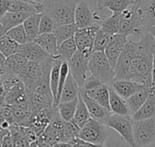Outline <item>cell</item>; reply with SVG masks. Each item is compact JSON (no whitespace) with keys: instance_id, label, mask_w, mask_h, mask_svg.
I'll use <instances>...</instances> for the list:
<instances>
[{"instance_id":"cell-1","label":"cell","mask_w":155,"mask_h":147,"mask_svg":"<svg viewBox=\"0 0 155 147\" xmlns=\"http://www.w3.org/2000/svg\"><path fill=\"white\" fill-rule=\"evenodd\" d=\"M154 50L155 41L149 32L143 35L139 42H135V53L130 67V80L147 88H153L152 70Z\"/></svg>"},{"instance_id":"cell-2","label":"cell","mask_w":155,"mask_h":147,"mask_svg":"<svg viewBox=\"0 0 155 147\" xmlns=\"http://www.w3.org/2000/svg\"><path fill=\"white\" fill-rule=\"evenodd\" d=\"M79 131L80 128L72 121H64L57 113L38 138L53 146L58 143H72L77 138Z\"/></svg>"},{"instance_id":"cell-3","label":"cell","mask_w":155,"mask_h":147,"mask_svg":"<svg viewBox=\"0 0 155 147\" xmlns=\"http://www.w3.org/2000/svg\"><path fill=\"white\" fill-rule=\"evenodd\" d=\"M146 33L143 11L140 2L137 0L121 13L119 33L128 37L130 35L141 36Z\"/></svg>"},{"instance_id":"cell-4","label":"cell","mask_w":155,"mask_h":147,"mask_svg":"<svg viewBox=\"0 0 155 147\" xmlns=\"http://www.w3.org/2000/svg\"><path fill=\"white\" fill-rule=\"evenodd\" d=\"M79 0H45L42 4L43 13L54 21L55 27L74 23L75 6Z\"/></svg>"},{"instance_id":"cell-5","label":"cell","mask_w":155,"mask_h":147,"mask_svg":"<svg viewBox=\"0 0 155 147\" xmlns=\"http://www.w3.org/2000/svg\"><path fill=\"white\" fill-rule=\"evenodd\" d=\"M88 71L108 87L112 86L115 78V71L110 65L104 52L92 53L88 61Z\"/></svg>"},{"instance_id":"cell-6","label":"cell","mask_w":155,"mask_h":147,"mask_svg":"<svg viewBox=\"0 0 155 147\" xmlns=\"http://www.w3.org/2000/svg\"><path fill=\"white\" fill-rule=\"evenodd\" d=\"M105 127L114 129L124 139V141L131 147H134V120L132 116H120L111 114L102 122Z\"/></svg>"},{"instance_id":"cell-7","label":"cell","mask_w":155,"mask_h":147,"mask_svg":"<svg viewBox=\"0 0 155 147\" xmlns=\"http://www.w3.org/2000/svg\"><path fill=\"white\" fill-rule=\"evenodd\" d=\"M2 85L5 92V105H21L28 103L25 87L18 76H7L5 80H2Z\"/></svg>"},{"instance_id":"cell-8","label":"cell","mask_w":155,"mask_h":147,"mask_svg":"<svg viewBox=\"0 0 155 147\" xmlns=\"http://www.w3.org/2000/svg\"><path fill=\"white\" fill-rule=\"evenodd\" d=\"M108 136L105 126L100 121L91 117L80 129L77 138L86 143L104 145Z\"/></svg>"},{"instance_id":"cell-9","label":"cell","mask_w":155,"mask_h":147,"mask_svg":"<svg viewBox=\"0 0 155 147\" xmlns=\"http://www.w3.org/2000/svg\"><path fill=\"white\" fill-rule=\"evenodd\" d=\"M134 147H143L155 142V117L134 121Z\"/></svg>"},{"instance_id":"cell-10","label":"cell","mask_w":155,"mask_h":147,"mask_svg":"<svg viewBox=\"0 0 155 147\" xmlns=\"http://www.w3.org/2000/svg\"><path fill=\"white\" fill-rule=\"evenodd\" d=\"M134 53H135V42L128 41L117 61L114 69L115 71L114 80H130V67Z\"/></svg>"},{"instance_id":"cell-11","label":"cell","mask_w":155,"mask_h":147,"mask_svg":"<svg viewBox=\"0 0 155 147\" xmlns=\"http://www.w3.org/2000/svg\"><path fill=\"white\" fill-rule=\"evenodd\" d=\"M88 61L89 59L84 58L81 52L77 50L74 55L68 61L70 74L74 78L79 88L83 87L85 79L87 78L86 73L88 71Z\"/></svg>"},{"instance_id":"cell-12","label":"cell","mask_w":155,"mask_h":147,"mask_svg":"<svg viewBox=\"0 0 155 147\" xmlns=\"http://www.w3.org/2000/svg\"><path fill=\"white\" fill-rule=\"evenodd\" d=\"M100 21L101 18L96 14V13H93L90 10L85 1L78 2L74 11V23L78 29L93 25L100 23Z\"/></svg>"},{"instance_id":"cell-13","label":"cell","mask_w":155,"mask_h":147,"mask_svg":"<svg viewBox=\"0 0 155 147\" xmlns=\"http://www.w3.org/2000/svg\"><path fill=\"white\" fill-rule=\"evenodd\" d=\"M127 37L121 33H117L114 36H112L107 47L104 50L105 56L112 66V68L114 70L117 61L124 51L126 43H127Z\"/></svg>"},{"instance_id":"cell-14","label":"cell","mask_w":155,"mask_h":147,"mask_svg":"<svg viewBox=\"0 0 155 147\" xmlns=\"http://www.w3.org/2000/svg\"><path fill=\"white\" fill-rule=\"evenodd\" d=\"M100 25L99 23H94L93 25L77 29L74 35V39L75 41L78 51H83L85 49H92L94 41L95 34L99 30Z\"/></svg>"},{"instance_id":"cell-15","label":"cell","mask_w":155,"mask_h":147,"mask_svg":"<svg viewBox=\"0 0 155 147\" xmlns=\"http://www.w3.org/2000/svg\"><path fill=\"white\" fill-rule=\"evenodd\" d=\"M17 53L23 55L28 61H34V62H37L39 64L44 62L50 57V55L48 53H46L34 41L27 42L25 44L19 45Z\"/></svg>"},{"instance_id":"cell-16","label":"cell","mask_w":155,"mask_h":147,"mask_svg":"<svg viewBox=\"0 0 155 147\" xmlns=\"http://www.w3.org/2000/svg\"><path fill=\"white\" fill-rule=\"evenodd\" d=\"M42 76L43 70L41 65L37 62L28 61L18 77L24 83L25 89H29L40 80Z\"/></svg>"},{"instance_id":"cell-17","label":"cell","mask_w":155,"mask_h":147,"mask_svg":"<svg viewBox=\"0 0 155 147\" xmlns=\"http://www.w3.org/2000/svg\"><path fill=\"white\" fill-rule=\"evenodd\" d=\"M28 61L21 54L15 53L6 57L5 65L3 68L4 75L7 76H19L24 68L27 64Z\"/></svg>"},{"instance_id":"cell-18","label":"cell","mask_w":155,"mask_h":147,"mask_svg":"<svg viewBox=\"0 0 155 147\" xmlns=\"http://www.w3.org/2000/svg\"><path fill=\"white\" fill-rule=\"evenodd\" d=\"M144 86L135 82L134 80H114L111 86V88L124 100L128 99L134 94L141 90Z\"/></svg>"},{"instance_id":"cell-19","label":"cell","mask_w":155,"mask_h":147,"mask_svg":"<svg viewBox=\"0 0 155 147\" xmlns=\"http://www.w3.org/2000/svg\"><path fill=\"white\" fill-rule=\"evenodd\" d=\"M79 94L82 97V99H83V100H84V104H85V106H86L92 118L102 122L104 118H106L109 115L112 114L110 109L101 106L95 100L90 99L89 97H87V96H85L84 94H81V93H79Z\"/></svg>"},{"instance_id":"cell-20","label":"cell","mask_w":155,"mask_h":147,"mask_svg":"<svg viewBox=\"0 0 155 147\" xmlns=\"http://www.w3.org/2000/svg\"><path fill=\"white\" fill-rule=\"evenodd\" d=\"M109 106L113 114L120 116H132L126 101L122 99L111 87H109Z\"/></svg>"},{"instance_id":"cell-21","label":"cell","mask_w":155,"mask_h":147,"mask_svg":"<svg viewBox=\"0 0 155 147\" xmlns=\"http://www.w3.org/2000/svg\"><path fill=\"white\" fill-rule=\"evenodd\" d=\"M35 42H36L46 53H48L52 57H58L57 52H58V45L56 39L53 33H42L39 34L35 40Z\"/></svg>"},{"instance_id":"cell-22","label":"cell","mask_w":155,"mask_h":147,"mask_svg":"<svg viewBox=\"0 0 155 147\" xmlns=\"http://www.w3.org/2000/svg\"><path fill=\"white\" fill-rule=\"evenodd\" d=\"M155 117V90L153 91L143 105L132 116L134 121L148 119Z\"/></svg>"},{"instance_id":"cell-23","label":"cell","mask_w":155,"mask_h":147,"mask_svg":"<svg viewBox=\"0 0 155 147\" xmlns=\"http://www.w3.org/2000/svg\"><path fill=\"white\" fill-rule=\"evenodd\" d=\"M155 89L153 88L143 87L141 90H139L138 92H136L135 94H134L132 97H130L128 99L125 100L126 104L131 111L132 116L143 105V103L148 99L149 95Z\"/></svg>"},{"instance_id":"cell-24","label":"cell","mask_w":155,"mask_h":147,"mask_svg":"<svg viewBox=\"0 0 155 147\" xmlns=\"http://www.w3.org/2000/svg\"><path fill=\"white\" fill-rule=\"evenodd\" d=\"M79 93L84 94L87 97H89L90 99L95 100L97 103H99L101 106L110 109V106H109V87L106 86L105 84L101 85L99 88H97L96 89L94 90H83V89H79Z\"/></svg>"},{"instance_id":"cell-25","label":"cell","mask_w":155,"mask_h":147,"mask_svg":"<svg viewBox=\"0 0 155 147\" xmlns=\"http://www.w3.org/2000/svg\"><path fill=\"white\" fill-rule=\"evenodd\" d=\"M32 14L25 12H7L4 16L0 18V23L4 26L5 30L7 32L9 29L15 27L17 25L23 24L27 17Z\"/></svg>"},{"instance_id":"cell-26","label":"cell","mask_w":155,"mask_h":147,"mask_svg":"<svg viewBox=\"0 0 155 147\" xmlns=\"http://www.w3.org/2000/svg\"><path fill=\"white\" fill-rule=\"evenodd\" d=\"M79 89H80L79 86L77 85V83L72 77V75L69 73V75L66 79V81L64 83V89L62 90V94L60 97V102H69V101L78 99Z\"/></svg>"},{"instance_id":"cell-27","label":"cell","mask_w":155,"mask_h":147,"mask_svg":"<svg viewBox=\"0 0 155 147\" xmlns=\"http://www.w3.org/2000/svg\"><path fill=\"white\" fill-rule=\"evenodd\" d=\"M146 32L155 25V0H139Z\"/></svg>"},{"instance_id":"cell-28","label":"cell","mask_w":155,"mask_h":147,"mask_svg":"<svg viewBox=\"0 0 155 147\" xmlns=\"http://www.w3.org/2000/svg\"><path fill=\"white\" fill-rule=\"evenodd\" d=\"M120 15H121V14L114 13L109 17L101 19V21L99 23L100 29L110 36H114V35L119 33Z\"/></svg>"},{"instance_id":"cell-29","label":"cell","mask_w":155,"mask_h":147,"mask_svg":"<svg viewBox=\"0 0 155 147\" xmlns=\"http://www.w3.org/2000/svg\"><path fill=\"white\" fill-rule=\"evenodd\" d=\"M41 14H34L25 19L23 23L28 42L34 41L39 35V22Z\"/></svg>"},{"instance_id":"cell-30","label":"cell","mask_w":155,"mask_h":147,"mask_svg":"<svg viewBox=\"0 0 155 147\" xmlns=\"http://www.w3.org/2000/svg\"><path fill=\"white\" fill-rule=\"evenodd\" d=\"M134 2V0H97V5L99 9L107 8L114 14H121Z\"/></svg>"},{"instance_id":"cell-31","label":"cell","mask_w":155,"mask_h":147,"mask_svg":"<svg viewBox=\"0 0 155 147\" xmlns=\"http://www.w3.org/2000/svg\"><path fill=\"white\" fill-rule=\"evenodd\" d=\"M91 118L90 113L82 99V97L80 96V94L78 95V102H77V107H76V110L74 116V118L72 120V122L78 127L80 129L84 126V124Z\"/></svg>"},{"instance_id":"cell-32","label":"cell","mask_w":155,"mask_h":147,"mask_svg":"<svg viewBox=\"0 0 155 147\" xmlns=\"http://www.w3.org/2000/svg\"><path fill=\"white\" fill-rule=\"evenodd\" d=\"M7 12H25L29 14H40L38 9L33 5L23 0H3Z\"/></svg>"},{"instance_id":"cell-33","label":"cell","mask_w":155,"mask_h":147,"mask_svg":"<svg viewBox=\"0 0 155 147\" xmlns=\"http://www.w3.org/2000/svg\"><path fill=\"white\" fill-rule=\"evenodd\" d=\"M77 29L78 28L74 23H69V24H64V25H60V26L55 27L53 33L56 39L57 45L59 46L63 42L74 37Z\"/></svg>"},{"instance_id":"cell-34","label":"cell","mask_w":155,"mask_h":147,"mask_svg":"<svg viewBox=\"0 0 155 147\" xmlns=\"http://www.w3.org/2000/svg\"><path fill=\"white\" fill-rule=\"evenodd\" d=\"M63 62V60L60 57H54V61L50 72V89L54 98V103L57 95V89H58V82H59V77H60V69L61 64Z\"/></svg>"},{"instance_id":"cell-35","label":"cell","mask_w":155,"mask_h":147,"mask_svg":"<svg viewBox=\"0 0 155 147\" xmlns=\"http://www.w3.org/2000/svg\"><path fill=\"white\" fill-rule=\"evenodd\" d=\"M77 46L75 43V41L74 37L63 42L58 46V52L57 56L60 57L63 61H69L70 59L74 55V53L77 52Z\"/></svg>"},{"instance_id":"cell-36","label":"cell","mask_w":155,"mask_h":147,"mask_svg":"<svg viewBox=\"0 0 155 147\" xmlns=\"http://www.w3.org/2000/svg\"><path fill=\"white\" fill-rule=\"evenodd\" d=\"M77 102L78 99L69 102H60L57 105L58 113L62 119H64L66 122H71L73 120L76 110Z\"/></svg>"},{"instance_id":"cell-37","label":"cell","mask_w":155,"mask_h":147,"mask_svg":"<svg viewBox=\"0 0 155 147\" xmlns=\"http://www.w3.org/2000/svg\"><path fill=\"white\" fill-rule=\"evenodd\" d=\"M5 35L7 36L8 38H10L11 40L15 41V42H17L19 45L25 44L28 42L27 36H26V33H25V31L23 24H20V25H17L15 27L9 29L5 33Z\"/></svg>"},{"instance_id":"cell-38","label":"cell","mask_w":155,"mask_h":147,"mask_svg":"<svg viewBox=\"0 0 155 147\" xmlns=\"http://www.w3.org/2000/svg\"><path fill=\"white\" fill-rule=\"evenodd\" d=\"M70 73V70H69V64L68 61H63L62 64H61V69H60V77H59V82H58V89H57V95L54 103V107H57V105L60 102V97L62 94V90L64 89V83L66 81V79L68 77Z\"/></svg>"},{"instance_id":"cell-39","label":"cell","mask_w":155,"mask_h":147,"mask_svg":"<svg viewBox=\"0 0 155 147\" xmlns=\"http://www.w3.org/2000/svg\"><path fill=\"white\" fill-rule=\"evenodd\" d=\"M19 44L15 41L11 40L7 36L4 35L0 37V52L5 56L8 57L17 52Z\"/></svg>"},{"instance_id":"cell-40","label":"cell","mask_w":155,"mask_h":147,"mask_svg":"<svg viewBox=\"0 0 155 147\" xmlns=\"http://www.w3.org/2000/svg\"><path fill=\"white\" fill-rule=\"evenodd\" d=\"M8 130L11 134L15 147H29V142L22 134L17 124H12Z\"/></svg>"},{"instance_id":"cell-41","label":"cell","mask_w":155,"mask_h":147,"mask_svg":"<svg viewBox=\"0 0 155 147\" xmlns=\"http://www.w3.org/2000/svg\"><path fill=\"white\" fill-rule=\"evenodd\" d=\"M112 36L106 34L104 32H103L100 28L97 31L94 44H93V52H104L105 48L107 47Z\"/></svg>"},{"instance_id":"cell-42","label":"cell","mask_w":155,"mask_h":147,"mask_svg":"<svg viewBox=\"0 0 155 147\" xmlns=\"http://www.w3.org/2000/svg\"><path fill=\"white\" fill-rule=\"evenodd\" d=\"M55 28L53 19L45 13L41 14L39 22V34L53 33Z\"/></svg>"},{"instance_id":"cell-43","label":"cell","mask_w":155,"mask_h":147,"mask_svg":"<svg viewBox=\"0 0 155 147\" xmlns=\"http://www.w3.org/2000/svg\"><path fill=\"white\" fill-rule=\"evenodd\" d=\"M18 126H19V125H18ZM19 128H20V130H21L22 134L24 135V136H25V137L26 138V140L29 142V144L35 142V141L38 138L37 135H36L30 127L19 126Z\"/></svg>"},{"instance_id":"cell-44","label":"cell","mask_w":155,"mask_h":147,"mask_svg":"<svg viewBox=\"0 0 155 147\" xmlns=\"http://www.w3.org/2000/svg\"><path fill=\"white\" fill-rule=\"evenodd\" d=\"M1 147H15L10 132H8L6 135L4 136L3 140H2V145H1Z\"/></svg>"},{"instance_id":"cell-45","label":"cell","mask_w":155,"mask_h":147,"mask_svg":"<svg viewBox=\"0 0 155 147\" xmlns=\"http://www.w3.org/2000/svg\"><path fill=\"white\" fill-rule=\"evenodd\" d=\"M11 124L5 118V117L0 113V129L1 130H8Z\"/></svg>"},{"instance_id":"cell-46","label":"cell","mask_w":155,"mask_h":147,"mask_svg":"<svg viewBox=\"0 0 155 147\" xmlns=\"http://www.w3.org/2000/svg\"><path fill=\"white\" fill-rule=\"evenodd\" d=\"M72 145H73V147H86V142L79 138H76L75 140L72 142Z\"/></svg>"},{"instance_id":"cell-47","label":"cell","mask_w":155,"mask_h":147,"mask_svg":"<svg viewBox=\"0 0 155 147\" xmlns=\"http://www.w3.org/2000/svg\"><path fill=\"white\" fill-rule=\"evenodd\" d=\"M5 13H7V8L4 3L3 0H0V18L2 16H4L5 14Z\"/></svg>"},{"instance_id":"cell-48","label":"cell","mask_w":155,"mask_h":147,"mask_svg":"<svg viewBox=\"0 0 155 147\" xmlns=\"http://www.w3.org/2000/svg\"><path fill=\"white\" fill-rule=\"evenodd\" d=\"M152 81H153V87L155 89V50L153 52V70H152Z\"/></svg>"},{"instance_id":"cell-49","label":"cell","mask_w":155,"mask_h":147,"mask_svg":"<svg viewBox=\"0 0 155 147\" xmlns=\"http://www.w3.org/2000/svg\"><path fill=\"white\" fill-rule=\"evenodd\" d=\"M6 57L0 52V70H3L4 65H5V61Z\"/></svg>"},{"instance_id":"cell-50","label":"cell","mask_w":155,"mask_h":147,"mask_svg":"<svg viewBox=\"0 0 155 147\" xmlns=\"http://www.w3.org/2000/svg\"><path fill=\"white\" fill-rule=\"evenodd\" d=\"M53 147H73V145L72 143H58L53 145Z\"/></svg>"},{"instance_id":"cell-51","label":"cell","mask_w":155,"mask_h":147,"mask_svg":"<svg viewBox=\"0 0 155 147\" xmlns=\"http://www.w3.org/2000/svg\"><path fill=\"white\" fill-rule=\"evenodd\" d=\"M8 132H9V130H1V129H0V147L2 145V140H3L4 136L6 135Z\"/></svg>"},{"instance_id":"cell-52","label":"cell","mask_w":155,"mask_h":147,"mask_svg":"<svg viewBox=\"0 0 155 147\" xmlns=\"http://www.w3.org/2000/svg\"><path fill=\"white\" fill-rule=\"evenodd\" d=\"M148 32L151 33V35L153 37V39H154V41H155V25L154 26H152L151 28H149Z\"/></svg>"},{"instance_id":"cell-53","label":"cell","mask_w":155,"mask_h":147,"mask_svg":"<svg viewBox=\"0 0 155 147\" xmlns=\"http://www.w3.org/2000/svg\"><path fill=\"white\" fill-rule=\"evenodd\" d=\"M5 33H6V31L5 30L4 26H3V25H2V23H0V37L4 36V35L5 34Z\"/></svg>"},{"instance_id":"cell-54","label":"cell","mask_w":155,"mask_h":147,"mask_svg":"<svg viewBox=\"0 0 155 147\" xmlns=\"http://www.w3.org/2000/svg\"><path fill=\"white\" fill-rule=\"evenodd\" d=\"M143 147H155V142L154 143H153V144H151V145H148Z\"/></svg>"},{"instance_id":"cell-55","label":"cell","mask_w":155,"mask_h":147,"mask_svg":"<svg viewBox=\"0 0 155 147\" xmlns=\"http://www.w3.org/2000/svg\"><path fill=\"white\" fill-rule=\"evenodd\" d=\"M4 75V71L3 70H0V81L2 80V76Z\"/></svg>"},{"instance_id":"cell-56","label":"cell","mask_w":155,"mask_h":147,"mask_svg":"<svg viewBox=\"0 0 155 147\" xmlns=\"http://www.w3.org/2000/svg\"><path fill=\"white\" fill-rule=\"evenodd\" d=\"M134 1H137V0H134Z\"/></svg>"}]
</instances>
